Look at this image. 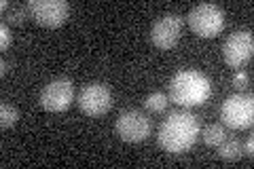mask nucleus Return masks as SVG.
Instances as JSON below:
<instances>
[{"instance_id": "13", "label": "nucleus", "mask_w": 254, "mask_h": 169, "mask_svg": "<svg viewBox=\"0 0 254 169\" xmlns=\"http://www.w3.org/2000/svg\"><path fill=\"white\" fill-rule=\"evenodd\" d=\"M17 120H19V110L15 108L13 104H9V102L0 104V127H2V129H9Z\"/></svg>"}, {"instance_id": "9", "label": "nucleus", "mask_w": 254, "mask_h": 169, "mask_svg": "<svg viewBox=\"0 0 254 169\" xmlns=\"http://www.w3.org/2000/svg\"><path fill=\"white\" fill-rule=\"evenodd\" d=\"M30 17L47 28H58L70 15V4L66 0H30Z\"/></svg>"}, {"instance_id": "12", "label": "nucleus", "mask_w": 254, "mask_h": 169, "mask_svg": "<svg viewBox=\"0 0 254 169\" xmlns=\"http://www.w3.org/2000/svg\"><path fill=\"white\" fill-rule=\"evenodd\" d=\"M199 135H203V142L208 144V146H214V148H216L218 144L227 138V131H225V125L212 123V125L205 127L203 133H199Z\"/></svg>"}, {"instance_id": "4", "label": "nucleus", "mask_w": 254, "mask_h": 169, "mask_svg": "<svg viewBox=\"0 0 254 169\" xmlns=\"http://www.w3.org/2000/svg\"><path fill=\"white\" fill-rule=\"evenodd\" d=\"M220 118L222 123L229 125L231 129H246L254 120V100L252 95L246 93H235L222 102L220 108Z\"/></svg>"}, {"instance_id": "8", "label": "nucleus", "mask_w": 254, "mask_h": 169, "mask_svg": "<svg viewBox=\"0 0 254 169\" xmlns=\"http://www.w3.org/2000/svg\"><path fill=\"white\" fill-rule=\"evenodd\" d=\"M254 53V38L250 30H235L233 34H229V38L222 45V57H225L227 66L240 68L244 63H248L252 59Z\"/></svg>"}, {"instance_id": "7", "label": "nucleus", "mask_w": 254, "mask_h": 169, "mask_svg": "<svg viewBox=\"0 0 254 169\" xmlns=\"http://www.w3.org/2000/svg\"><path fill=\"white\" fill-rule=\"evenodd\" d=\"M76 104L85 114L89 116H102L113 108V93L106 85L102 83H89L83 85L76 95Z\"/></svg>"}, {"instance_id": "18", "label": "nucleus", "mask_w": 254, "mask_h": 169, "mask_svg": "<svg viewBox=\"0 0 254 169\" xmlns=\"http://www.w3.org/2000/svg\"><path fill=\"white\" fill-rule=\"evenodd\" d=\"M244 150H246V155H248V157L254 155V152H252V150H254V140H252V138H248V142H246V148H244Z\"/></svg>"}, {"instance_id": "19", "label": "nucleus", "mask_w": 254, "mask_h": 169, "mask_svg": "<svg viewBox=\"0 0 254 169\" xmlns=\"http://www.w3.org/2000/svg\"><path fill=\"white\" fill-rule=\"evenodd\" d=\"M0 66H2V70H0V74H6V72H9L11 70V66H9V63H6V59H2V61H0Z\"/></svg>"}, {"instance_id": "2", "label": "nucleus", "mask_w": 254, "mask_h": 169, "mask_svg": "<svg viewBox=\"0 0 254 169\" xmlns=\"http://www.w3.org/2000/svg\"><path fill=\"white\" fill-rule=\"evenodd\" d=\"M212 93V85L205 74L195 70H182L176 72L170 80V100L176 102L182 108L201 106L208 102Z\"/></svg>"}, {"instance_id": "5", "label": "nucleus", "mask_w": 254, "mask_h": 169, "mask_svg": "<svg viewBox=\"0 0 254 169\" xmlns=\"http://www.w3.org/2000/svg\"><path fill=\"white\" fill-rule=\"evenodd\" d=\"M150 118L144 114L142 110H123L117 116L115 123V131L123 142H144L150 135Z\"/></svg>"}, {"instance_id": "3", "label": "nucleus", "mask_w": 254, "mask_h": 169, "mask_svg": "<svg viewBox=\"0 0 254 169\" xmlns=\"http://www.w3.org/2000/svg\"><path fill=\"white\" fill-rule=\"evenodd\" d=\"M187 19H189L190 30L201 38L216 36L225 28V11L218 4H212V2H201L193 6Z\"/></svg>"}, {"instance_id": "6", "label": "nucleus", "mask_w": 254, "mask_h": 169, "mask_svg": "<svg viewBox=\"0 0 254 169\" xmlns=\"http://www.w3.org/2000/svg\"><path fill=\"white\" fill-rule=\"evenodd\" d=\"M74 83L66 76L53 78L41 91V106L49 112H64L74 102Z\"/></svg>"}, {"instance_id": "17", "label": "nucleus", "mask_w": 254, "mask_h": 169, "mask_svg": "<svg viewBox=\"0 0 254 169\" xmlns=\"http://www.w3.org/2000/svg\"><path fill=\"white\" fill-rule=\"evenodd\" d=\"M248 80H250V76L246 74L244 70H240V72H235V76H233V87H237V89H244V87L248 85Z\"/></svg>"}, {"instance_id": "14", "label": "nucleus", "mask_w": 254, "mask_h": 169, "mask_svg": "<svg viewBox=\"0 0 254 169\" xmlns=\"http://www.w3.org/2000/svg\"><path fill=\"white\" fill-rule=\"evenodd\" d=\"M26 17H30V11H28V4H11L9 11L4 13V19L9 26H19V23L26 21Z\"/></svg>"}, {"instance_id": "15", "label": "nucleus", "mask_w": 254, "mask_h": 169, "mask_svg": "<svg viewBox=\"0 0 254 169\" xmlns=\"http://www.w3.org/2000/svg\"><path fill=\"white\" fill-rule=\"evenodd\" d=\"M144 106H146L150 112H161L165 106H168V95L161 93V91L148 93L146 100H144Z\"/></svg>"}, {"instance_id": "10", "label": "nucleus", "mask_w": 254, "mask_h": 169, "mask_svg": "<svg viewBox=\"0 0 254 169\" xmlns=\"http://www.w3.org/2000/svg\"><path fill=\"white\" fill-rule=\"evenodd\" d=\"M182 26L185 21L178 13H165L150 28V40L159 49H172L182 36Z\"/></svg>"}, {"instance_id": "16", "label": "nucleus", "mask_w": 254, "mask_h": 169, "mask_svg": "<svg viewBox=\"0 0 254 169\" xmlns=\"http://www.w3.org/2000/svg\"><path fill=\"white\" fill-rule=\"evenodd\" d=\"M13 43V36H11V30H9V23L2 21L0 23V49L6 51Z\"/></svg>"}, {"instance_id": "1", "label": "nucleus", "mask_w": 254, "mask_h": 169, "mask_svg": "<svg viewBox=\"0 0 254 169\" xmlns=\"http://www.w3.org/2000/svg\"><path fill=\"white\" fill-rule=\"evenodd\" d=\"M201 133V123L199 116L190 114V112H172L168 118L159 127L157 142L165 152L170 155H180V152L189 150L197 142Z\"/></svg>"}, {"instance_id": "11", "label": "nucleus", "mask_w": 254, "mask_h": 169, "mask_svg": "<svg viewBox=\"0 0 254 169\" xmlns=\"http://www.w3.org/2000/svg\"><path fill=\"white\" fill-rule=\"evenodd\" d=\"M216 148H218V157L225 159V161H237V159H242V155H244L242 142L235 140V138H231V140L225 138Z\"/></svg>"}]
</instances>
